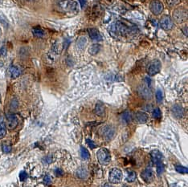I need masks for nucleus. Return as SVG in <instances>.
<instances>
[{
  "instance_id": "f257e3e1",
  "label": "nucleus",
  "mask_w": 188,
  "mask_h": 187,
  "mask_svg": "<svg viewBox=\"0 0 188 187\" xmlns=\"http://www.w3.org/2000/svg\"><path fill=\"white\" fill-rule=\"evenodd\" d=\"M112 31L121 36H126L130 32H133V29L120 22H117L112 26Z\"/></svg>"
},
{
  "instance_id": "f03ea898",
  "label": "nucleus",
  "mask_w": 188,
  "mask_h": 187,
  "mask_svg": "<svg viewBox=\"0 0 188 187\" xmlns=\"http://www.w3.org/2000/svg\"><path fill=\"white\" fill-rule=\"evenodd\" d=\"M60 7L68 13H76L78 11V4L72 0H66L60 3Z\"/></svg>"
},
{
  "instance_id": "7ed1b4c3",
  "label": "nucleus",
  "mask_w": 188,
  "mask_h": 187,
  "mask_svg": "<svg viewBox=\"0 0 188 187\" xmlns=\"http://www.w3.org/2000/svg\"><path fill=\"white\" fill-rule=\"evenodd\" d=\"M97 157H98V160L99 162L102 165L108 164L111 161L110 153L105 148H101L100 149H98V153H97Z\"/></svg>"
},
{
  "instance_id": "20e7f679",
  "label": "nucleus",
  "mask_w": 188,
  "mask_h": 187,
  "mask_svg": "<svg viewBox=\"0 0 188 187\" xmlns=\"http://www.w3.org/2000/svg\"><path fill=\"white\" fill-rule=\"evenodd\" d=\"M173 18L178 23H182L187 20V10L185 8L175 9L173 12Z\"/></svg>"
},
{
  "instance_id": "39448f33",
  "label": "nucleus",
  "mask_w": 188,
  "mask_h": 187,
  "mask_svg": "<svg viewBox=\"0 0 188 187\" xmlns=\"http://www.w3.org/2000/svg\"><path fill=\"white\" fill-rule=\"evenodd\" d=\"M122 171L120 169L117 168H114L112 169L109 172V181H110L111 183L113 184H117L120 182L122 180Z\"/></svg>"
},
{
  "instance_id": "423d86ee",
  "label": "nucleus",
  "mask_w": 188,
  "mask_h": 187,
  "mask_svg": "<svg viewBox=\"0 0 188 187\" xmlns=\"http://www.w3.org/2000/svg\"><path fill=\"white\" fill-rule=\"evenodd\" d=\"M161 68H162L161 62L159 61V60H154L153 61L149 63L147 67V73L151 76H155L161 71Z\"/></svg>"
},
{
  "instance_id": "0eeeda50",
  "label": "nucleus",
  "mask_w": 188,
  "mask_h": 187,
  "mask_svg": "<svg viewBox=\"0 0 188 187\" xmlns=\"http://www.w3.org/2000/svg\"><path fill=\"white\" fill-rule=\"evenodd\" d=\"M149 9L154 15H159L162 13L164 9V6L161 1L159 0H153L149 4Z\"/></svg>"
},
{
  "instance_id": "6e6552de",
  "label": "nucleus",
  "mask_w": 188,
  "mask_h": 187,
  "mask_svg": "<svg viewBox=\"0 0 188 187\" xmlns=\"http://www.w3.org/2000/svg\"><path fill=\"white\" fill-rule=\"evenodd\" d=\"M160 25L162 27V28H163L164 30H168L172 29V27L174 26V23L172 21L171 18L167 15L165 16H162L160 20Z\"/></svg>"
},
{
  "instance_id": "1a4fd4ad",
  "label": "nucleus",
  "mask_w": 188,
  "mask_h": 187,
  "mask_svg": "<svg viewBox=\"0 0 188 187\" xmlns=\"http://www.w3.org/2000/svg\"><path fill=\"white\" fill-rule=\"evenodd\" d=\"M141 177L142 178V180L146 182H151L154 178V172L151 169L147 168L146 169L142 172L141 174Z\"/></svg>"
},
{
  "instance_id": "9d476101",
  "label": "nucleus",
  "mask_w": 188,
  "mask_h": 187,
  "mask_svg": "<svg viewBox=\"0 0 188 187\" xmlns=\"http://www.w3.org/2000/svg\"><path fill=\"white\" fill-rule=\"evenodd\" d=\"M102 133H103V137L105 138L106 139L107 141H109L115 135V130H114V128H113L112 126L108 125L105 126L103 129Z\"/></svg>"
},
{
  "instance_id": "9b49d317",
  "label": "nucleus",
  "mask_w": 188,
  "mask_h": 187,
  "mask_svg": "<svg viewBox=\"0 0 188 187\" xmlns=\"http://www.w3.org/2000/svg\"><path fill=\"white\" fill-rule=\"evenodd\" d=\"M88 36L91 39L94 40V41H101L103 38L102 36L101 35V33L99 32V31L96 28H90L88 29Z\"/></svg>"
},
{
  "instance_id": "f8f14e48",
  "label": "nucleus",
  "mask_w": 188,
  "mask_h": 187,
  "mask_svg": "<svg viewBox=\"0 0 188 187\" xmlns=\"http://www.w3.org/2000/svg\"><path fill=\"white\" fill-rule=\"evenodd\" d=\"M150 157H151V160H152L153 163L154 164H159L160 162H162V153L157 149H154L153 150L151 153H150Z\"/></svg>"
},
{
  "instance_id": "ddd939ff",
  "label": "nucleus",
  "mask_w": 188,
  "mask_h": 187,
  "mask_svg": "<svg viewBox=\"0 0 188 187\" xmlns=\"http://www.w3.org/2000/svg\"><path fill=\"white\" fill-rule=\"evenodd\" d=\"M19 123V120L15 115H9L7 116V125L10 129H14Z\"/></svg>"
},
{
  "instance_id": "4468645a",
  "label": "nucleus",
  "mask_w": 188,
  "mask_h": 187,
  "mask_svg": "<svg viewBox=\"0 0 188 187\" xmlns=\"http://www.w3.org/2000/svg\"><path fill=\"white\" fill-rule=\"evenodd\" d=\"M172 113L173 115L176 117V118H181L184 114V110L182 108L180 105L178 104H175L174 106L172 107Z\"/></svg>"
},
{
  "instance_id": "2eb2a0df",
  "label": "nucleus",
  "mask_w": 188,
  "mask_h": 187,
  "mask_svg": "<svg viewBox=\"0 0 188 187\" xmlns=\"http://www.w3.org/2000/svg\"><path fill=\"white\" fill-rule=\"evenodd\" d=\"M135 118L138 122L143 124V123L147 122L149 116L147 113H144V112H137L135 114Z\"/></svg>"
},
{
  "instance_id": "dca6fc26",
  "label": "nucleus",
  "mask_w": 188,
  "mask_h": 187,
  "mask_svg": "<svg viewBox=\"0 0 188 187\" xmlns=\"http://www.w3.org/2000/svg\"><path fill=\"white\" fill-rule=\"evenodd\" d=\"M105 106L104 104L101 102H98L97 104H96V107H95V113L99 116H102L105 115Z\"/></svg>"
},
{
  "instance_id": "f3484780",
  "label": "nucleus",
  "mask_w": 188,
  "mask_h": 187,
  "mask_svg": "<svg viewBox=\"0 0 188 187\" xmlns=\"http://www.w3.org/2000/svg\"><path fill=\"white\" fill-rule=\"evenodd\" d=\"M7 133V128L4 122V120L2 116H0V139L4 138Z\"/></svg>"
},
{
  "instance_id": "a211bd4d",
  "label": "nucleus",
  "mask_w": 188,
  "mask_h": 187,
  "mask_svg": "<svg viewBox=\"0 0 188 187\" xmlns=\"http://www.w3.org/2000/svg\"><path fill=\"white\" fill-rule=\"evenodd\" d=\"M101 47L100 44H98V43H94L93 45H91V47L88 49V52H89V54L93 55H95L98 54V52H100V50H101Z\"/></svg>"
},
{
  "instance_id": "6ab92c4d",
  "label": "nucleus",
  "mask_w": 188,
  "mask_h": 187,
  "mask_svg": "<svg viewBox=\"0 0 188 187\" xmlns=\"http://www.w3.org/2000/svg\"><path fill=\"white\" fill-rule=\"evenodd\" d=\"M76 175L79 178L81 179H85L88 177V171L86 169L81 167L79 168L77 170H76Z\"/></svg>"
},
{
  "instance_id": "aec40b11",
  "label": "nucleus",
  "mask_w": 188,
  "mask_h": 187,
  "mask_svg": "<svg viewBox=\"0 0 188 187\" xmlns=\"http://www.w3.org/2000/svg\"><path fill=\"white\" fill-rule=\"evenodd\" d=\"M121 120H122L123 122L126 123V124H129V123L131 122V120H132V115H131L130 112H129V111L124 112V113L121 114Z\"/></svg>"
},
{
  "instance_id": "412c9836",
  "label": "nucleus",
  "mask_w": 188,
  "mask_h": 187,
  "mask_svg": "<svg viewBox=\"0 0 188 187\" xmlns=\"http://www.w3.org/2000/svg\"><path fill=\"white\" fill-rule=\"evenodd\" d=\"M87 43V39L84 36H81L76 40V47L79 49H83Z\"/></svg>"
},
{
  "instance_id": "4be33fe9",
  "label": "nucleus",
  "mask_w": 188,
  "mask_h": 187,
  "mask_svg": "<svg viewBox=\"0 0 188 187\" xmlns=\"http://www.w3.org/2000/svg\"><path fill=\"white\" fill-rule=\"evenodd\" d=\"M20 68H18L17 67H15V66H12L11 68H10V74L12 78H17L19 77L20 76Z\"/></svg>"
},
{
  "instance_id": "5701e85b",
  "label": "nucleus",
  "mask_w": 188,
  "mask_h": 187,
  "mask_svg": "<svg viewBox=\"0 0 188 187\" xmlns=\"http://www.w3.org/2000/svg\"><path fill=\"white\" fill-rule=\"evenodd\" d=\"M33 35L36 37H43L44 36V32L42 28H40L39 27H34L32 30Z\"/></svg>"
},
{
  "instance_id": "b1692460",
  "label": "nucleus",
  "mask_w": 188,
  "mask_h": 187,
  "mask_svg": "<svg viewBox=\"0 0 188 187\" xmlns=\"http://www.w3.org/2000/svg\"><path fill=\"white\" fill-rule=\"evenodd\" d=\"M81 156L84 160H88V159H89V158H90L89 152L88 151L87 148H85L83 146L81 148Z\"/></svg>"
},
{
  "instance_id": "393cba45",
  "label": "nucleus",
  "mask_w": 188,
  "mask_h": 187,
  "mask_svg": "<svg viewBox=\"0 0 188 187\" xmlns=\"http://www.w3.org/2000/svg\"><path fill=\"white\" fill-rule=\"evenodd\" d=\"M137 174L134 171H130L129 172V174L127 175L126 181L128 182H133L134 181L136 180Z\"/></svg>"
},
{
  "instance_id": "a878e982",
  "label": "nucleus",
  "mask_w": 188,
  "mask_h": 187,
  "mask_svg": "<svg viewBox=\"0 0 188 187\" xmlns=\"http://www.w3.org/2000/svg\"><path fill=\"white\" fill-rule=\"evenodd\" d=\"M155 97L158 103H162V100H163V92H162V91L161 90V89H158V90H157L155 94Z\"/></svg>"
},
{
  "instance_id": "bb28decb",
  "label": "nucleus",
  "mask_w": 188,
  "mask_h": 187,
  "mask_svg": "<svg viewBox=\"0 0 188 187\" xmlns=\"http://www.w3.org/2000/svg\"><path fill=\"white\" fill-rule=\"evenodd\" d=\"M175 169L179 174H185L188 173L187 167H185V166H182V165H176L175 166Z\"/></svg>"
},
{
  "instance_id": "cd10ccee",
  "label": "nucleus",
  "mask_w": 188,
  "mask_h": 187,
  "mask_svg": "<svg viewBox=\"0 0 188 187\" xmlns=\"http://www.w3.org/2000/svg\"><path fill=\"white\" fill-rule=\"evenodd\" d=\"M166 3L170 7L178 6L181 3V0H166Z\"/></svg>"
},
{
  "instance_id": "c85d7f7f",
  "label": "nucleus",
  "mask_w": 188,
  "mask_h": 187,
  "mask_svg": "<svg viewBox=\"0 0 188 187\" xmlns=\"http://www.w3.org/2000/svg\"><path fill=\"white\" fill-rule=\"evenodd\" d=\"M165 170V167H164V165L162 164V162H160L159 164H157V172H158V174L160 175V174H162L163 172Z\"/></svg>"
},
{
  "instance_id": "c756f323",
  "label": "nucleus",
  "mask_w": 188,
  "mask_h": 187,
  "mask_svg": "<svg viewBox=\"0 0 188 187\" xmlns=\"http://www.w3.org/2000/svg\"><path fill=\"white\" fill-rule=\"evenodd\" d=\"M161 110L159 109V108H156L154 110V112H153V116L154 117V118H160L161 117Z\"/></svg>"
},
{
  "instance_id": "7c9ffc66",
  "label": "nucleus",
  "mask_w": 188,
  "mask_h": 187,
  "mask_svg": "<svg viewBox=\"0 0 188 187\" xmlns=\"http://www.w3.org/2000/svg\"><path fill=\"white\" fill-rule=\"evenodd\" d=\"M2 148H3V151L4 153H10L11 151V147L10 145H2Z\"/></svg>"
},
{
  "instance_id": "2f4dec72",
  "label": "nucleus",
  "mask_w": 188,
  "mask_h": 187,
  "mask_svg": "<svg viewBox=\"0 0 188 187\" xmlns=\"http://www.w3.org/2000/svg\"><path fill=\"white\" fill-rule=\"evenodd\" d=\"M27 178V174L25 171H22L20 174V179L22 181H23L26 180Z\"/></svg>"
},
{
  "instance_id": "473e14b6",
  "label": "nucleus",
  "mask_w": 188,
  "mask_h": 187,
  "mask_svg": "<svg viewBox=\"0 0 188 187\" xmlns=\"http://www.w3.org/2000/svg\"><path fill=\"white\" fill-rule=\"evenodd\" d=\"M86 141H87L88 145L89 146V148H96V147H97V145H96V144H95V143H94V142L92 140L87 139V140H86Z\"/></svg>"
},
{
  "instance_id": "72a5a7b5",
  "label": "nucleus",
  "mask_w": 188,
  "mask_h": 187,
  "mask_svg": "<svg viewBox=\"0 0 188 187\" xmlns=\"http://www.w3.org/2000/svg\"><path fill=\"white\" fill-rule=\"evenodd\" d=\"M43 182L46 185H50V184L52 183V178H51V177L48 176V175H46L44 178H43Z\"/></svg>"
},
{
  "instance_id": "f704fd0d",
  "label": "nucleus",
  "mask_w": 188,
  "mask_h": 187,
  "mask_svg": "<svg viewBox=\"0 0 188 187\" xmlns=\"http://www.w3.org/2000/svg\"><path fill=\"white\" fill-rule=\"evenodd\" d=\"M6 55H7V49H6L5 47H3L2 48L0 49V55L5 56Z\"/></svg>"
},
{
  "instance_id": "c9c22d12",
  "label": "nucleus",
  "mask_w": 188,
  "mask_h": 187,
  "mask_svg": "<svg viewBox=\"0 0 188 187\" xmlns=\"http://www.w3.org/2000/svg\"><path fill=\"white\" fill-rule=\"evenodd\" d=\"M18 106V101L16 100V99H14L11 101V107L13 108V109H15Z\"/></svg>"
},
{
  "instance_id": "e433bc0d",
  "label": "nucleus",
  "mask_w": 188,
  "mask_h": 187,
  "mask_svg": "<svg viewBox=\"0 0 188 187\" xmlns=\"http://www.w3.org/2000/svg\"><path fill=\"white\" fill-rule=\"evenodd\" d=\"M55 173L56 176H61L62 174H63V171L61 169H57L55 170Z\"/></svg>"
},
{
  "instance_id": "4c0bfd02",
  "label": "nucleus",
  "mask_w": 188,
  "mask_h": 187,
  "mask_svg": "<svg viewBox=\"0 0 188 187\" xmlns=\"http://www.w3.org/2000/svg\"><path fill=\"white\" fill-rule=\"evenodd\" d=\"M145 81H146L147 86H148V87H150V84H151V80H150L149 77H146V79H145Z\"/></svg>"
},
{
  "instance_id": "58836bf2",
  "label": "nucleus",
  "mask_w": 188,
  "mask_h": 187,
  "mask_svg": "<svg viewBox=\"0 0 188 187\" xmlns=\"http://www.w3.org/2000/svg\"><path fill=\"white\" fill-rule=\"evenodd\" d=\"M80 1V3H81V6L82 7H84L85 6V4H86V2H87V0H79Z\"/></svg>"
},
{
  "instance_id": "ea45409f",
  "label": "nucleus",
  "mask_w": 188,
  "mask_h": 187,
  "mask_svg": "<svg viewBox=\"0 0 188 187\" xmlns=\"http://www.w3.org/2000/svg\"><path fill=\"white\" fill-rule=\"evenodd\" d=\"M102 187H114L112 185H110V184L109 183H105L104 184L103 186H102Z\"/></svg>"
},
{
  "instance_id": "a19ab883",
  "label": "nucleus",
  "mask_w": 188,
  "mask_h": 187,
  "mask_svg": "<svg viewBox=\"0 0 188 187\" xmlns=\"http://www.w3.org/2000/svg\"><path fill=\"white\" fill-rule=\"evenodd\" d=\"M3 66V62L0 61V67H2Z\"/></svg>"
},
{
  "instance_id": "79ce46f5",
  "label": "nucleus",
  "mask_w": 188,
  "mask_h": 187,
  "mask_svg": "<svg viewBox=\"0 0 188 187\" xmlns=\"http://www.w3.org/2000/svg\"><path fill=\"white\" fill-rule=\"evenodd\" d=\"M1 2H2V0H0V3H1Z\"/></svg>"
}]
</instances>
